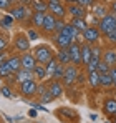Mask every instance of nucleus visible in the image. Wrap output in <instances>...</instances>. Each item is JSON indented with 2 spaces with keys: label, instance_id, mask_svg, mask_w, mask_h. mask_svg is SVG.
I'll return each mask as SVG.
<instances>
[{
  "label": "nucleus",
  "instance_id": "f257e3e1",
  "mask_svg": "<svg viewBox=\"0 0 116 123\" xmlns=\"http://www.w3.org/2000/svg\"><path fill=\"white\" fill-rule=\"evenodd\" d=\"M33 55L37 58V63H41V65H46L52 58H55V53H53V50L48 45H38V47H35Z\"/></svg>",
  "mask_w": 116,
  "mask_h": 123
},
{
  "label": "nucleus",
  "instance_id": "f03ea898",
  "mask_svg": "<svg viewBox=\"0 0 116 123\" xmlns=\"http://www.w3.org/2000/svg\"><path fill=\"white\" fill-rule=\"evenodd\" d=\"M98 28H99V32L103 33V35H110V33H113L116 30V17L113 13H108V15H104L103 18H99L98 22Z\"/></svg>",
  "mask_w": 116,
  "mask_h": 123
},
{
  "label": "nucleus",
  "instance_id": "7ed1b4c3",
  "mask_svg": "<svg viewBox=\"0 0 116 123\" xmlns=\"http://www.w3.org/2000/svg\"><path fill=\"white\" fill-rule=\"evenodd\" d=\"M76 77H78V68H76V65H73V63L65 65V73H63V77H61L63 85L71 86L73 83L76 82Z\"/></svg>",
  "mask_w": 116,
  "mask_h": 123
},
{
  "label": "nucleus",
  "instance_id": "20e7f679",
  "mask_svg": "<svg viewBox=\"0 0 116 123\" xmlns=\"http://www.w3.org/2000/svg\"><path fill=\"white\" fill-rule=\"evenodd\" d=\"M48 12L52 15H55L57 18H63L68 12H66V7L61 3V0H48Z\"/></svg>",
  "mask_w": 116,
  "mask_h": 123
},
{
  "label": "nucleus",
  "instance_id": "39448f33",
  "mask_svg": "<svg viewBox=\"0 0 116 123\" xmlns=\"http://www.w3.org/2000/svg\"><path fill=\"white\" fill-rule=\"evenodd\" d=\"M37 88H38V85L35 82V78L20 83V93L23 97H33V95H37Z\"/></svg>",
  "mask_w": 116,
  "mask_h": 123
},
{
  "label": "nucleus",
  "instance_id": "423d86ee",
  "mask_svg": "<svg viewBox=\"0 0 116 123\" xmlns=\"http://www.w3.org/2000/svg\"><path fill=\"white\" fill-rule=\"evenodd\" d=\"M99 37H101V32H99L98 27H88V28L83 32V38H85V42H86L88 45L96 43V42L99 40Z\"/></svg>",
  "mask_w": 116,
  "mask_h": 123
},
{
  "label": "nucleus",
  "instance_id": "0eeeda50",
  "mask_svg": "<svg viewBox=\"0 0 116 123\" xmlns=\"http://www.w3.org/2000/svg\"><path fill=\"white\" fill-rule=\"evenodd\" d=\"M68 52H70V58H71V63L73 65H81V45L73 42L70 47H68Z\"/></svg>",
  "mask_w": 116,
  "mask_h": 123
},
{
  "label": "nucleus",
  "instance_id": "6e6552de",
  "mask_svg": "<svg viewBox=\"0 0 116 123\" xmlns=\"http://www.w3.org/2000/svg\"><path fill=\"white\" fill-rule=\"evenodd\" d=\"M15 48L18 50V52H28L30 50V40H28V37L25 35V33H17L15 35Z\"/></svg>",
  "mask_w": 116,
  "mask_h": 123
},
{
  "label": "nucleus",
  "instance_id": "1a4fd4ad",
  "mask_svg": "<svg viewBox=\"0 0 116 123\" xmlns=\"http://www.w3.org/2000/svg\"><path fill=\"white\" fill-rule=\"evenodd\" d=\"M66 12H68L73 18H85V17H86V8L81 7V5H78L76 2L70 3L68 8H66Z\"/></svg>",
  "mask_w": 116,
  "mask_h": 123
},
{
  "label": "nucleus",
  "instance_id": "9d476101",
  "mask_svg": "<svg viewBox=\"0 0 116 123\" xmlns=\"http://www.w3.org/2000/svg\"><path fill=\"white\" fill-rule=\"evenodd\" d=\"M8 13L13 17V20H25L30 13H28V8L25 5H17V7H12L8 10Z\"/></svg>",
  "mask_w": 116,
  "mask_h": 123
},
{
  "label": "nucleus",
  "instance_id": "9b49d317",
  "mask_svg": "<svg viewBox=\"0 0 116 123\" xmlns=\"http://www.w3.org/2000/svg\"><path fill=\"white\" fill-rule=\"evenodd\" d=\"M20 58H22V68H25V70H32V72H33V68L37 67V58H35L33 53L25 52Z\"/></svg>",
  "mask_w": 116,
  "mask_h": 123
},
{
  "label": "nucleus",
  "instance_id": "f8f14e48",
  "mask_svg": "<svg viewBox=\"0 0 116 123\" xmlns=\"http://www.w3.org/2000/svg\"><path fill=\"white\" fill-rule=\"evenodd\" d=\"M55 23H57V17L52 15V13H46L41 28L45 30V33H52V32H55Z\"/></svg>",
  "mask_w": 116,
  "mask_h": 123
},
{
  "label": "nucleus",
  "instance_id": "ddd939ff",
  "mask_svg": "<svg viewBox=\"0 0 116 123\" xmlns=\"http://www.w3.org/2000/svg\"><path fill=\"white\" fill-rule=\"evenodd\" d=\"M7 67H8V70L12 72V73H17L22 70V58H20L18 55H13V57H10V58H7Z\"/></svg>",
  "mask_w": 116,
  "mask_h": 123
},
{
  "label": "nucleus",
  "instance_id": "4468645a",
  "mask_svg": "<svg viewBox=\"0 0 116 123\" xmlns=\"http://www.w3.org/2000/svg\"><path fill=\"white\" fill-rule=\"evenodd\" d=\"M32 78H35V75H33L32 70H25V68H22L20 72L15 73V82H17V83H23V82H27V80H32Z\"/></svg>",
  "mask_w": 116,
  "mask_h": 123
},
{
  "label": "nucleus",
  "instance_id": "2eb2a0df",
  "mask_svg": "<svg viewBox=\"0 0 116 123\" xmlns=\"http://www.w3.org/2000/svg\"><path fill=\"white\" fill-rule=\"evenodd\" d=\"M57 115H60L65 122H70L71 118H75V120H78V115L75 110H71V108H60L57 111Z\"/></svg>",
  "mask_w": 116,
  "mask_h": 123
},
{
  "label": "nucleus",
  "instance_id": "dca6fc26",
  "mask_svg": "<svg viewBox=\"0 0 116 123\" xmlns=\"http://www.w3.org/2000/svg\"><path fill=\"white\" fill-rule=\"evenodd\" d=\"M57 60H58V63H61V65H70V63H71V58H70V52H68V48H58Z\"/></svg>",
  "mask_w": 116,
  "mask_h": 123
},
{
  "label": "nucleus",
  "instance_id": "f3484780",
  "mask_svg": "<svg viewBox=\"0 0 116 123\" xmlns=\"http://www.w3.org/2000/svg\"><path fill=\"white\" fill-rule=\"evenodd\" d=\"M48 92L52 93L53 98H58V97H61V93H63V85L58 82V80H53V82L50 83V86H48Z\"/></svg>",
  "mask_w": 116,
  "mask_h": 123
},
{
  "label": "nucleus",
  "instance_id": "a211bd4d",
  "mask_svg": "<svg viewBox=\"0 0 116 123\" xmlns=\"http://www.w3.org/2000/svg\"><path fill=\"white\" fill-rule=\"evenodd\" d=\"M55 43L58 45V48H68L73 40L70 38V37H66V35H63V33H58L57 37H55Z\"/></svg>",
  "mask_w": 116,
  "mask_h": 123
},
{
  "label": "nucleus",
  "instance_id": "6ab92c4d",
  "mask_svg": "<svg viewBox=\"0 0 116 123\" xmlns=\"http://www.w3.org/2000/svg\"><path fill=\"white\" fill-rule=\"evenodd\" d=\"M37 95H40V102L41 103H50L53 100L52 93H50L48 88H45V86H38V88H37Z\"/></svg>",
  "mask_w": 116,
  "mask_h": 123
},
{
  "label": "nucleus",
  "instance_id": "aec40b11",
  "mask_svg": "<svg viewBox=\"0 0 116 123\" xmlns=\"http://www.w3.org/2000/svg\"><path fill=\"white\" fill-rule=\"evenodd\" d=\"M101 60L106 62L110 67H116V52L115 50H106V52L101 55Z\"/></svg>",
  "mask_w": 116,
  "mask_h": 123
},
{
  "label": "nucleus",
  "instance_id": "412c9836",
  "mask_svg": "<svg viewBox=\"0 0 116 123\" xmlns=\"http://www.w3.org/2000/svg\"><path fill=\"white\" fill-rule=\"evenodd\" d=\"M90 60H91V47L88 43H83L81 45V63L88 65Z\"/></svg>",
  "mask_w": 116,
  "mask_h": 123
},
{
  "label": "nucleus",
  "instance_id": "4be33fe9",
  "mask_svg": "<svg viewBox=\"0 0 116 123\" xmlns=\"http://www.w3.org/2000/svg\"><path fill=\"white\" fill-rule=\"evenodd\" d=\"M91 8H93V15L95 17H99V18H103L104 15H108V8L104 7V5H101V3H93L91 5Z\"/></svg>",
  "mask_w": 116,
  "mask_h": 123
},
{
  "label": "nucleus",
  "instance_id": "5701e85b",
  "mask_svg": "<svg viewBox=\"0 0 116 123\" xmlns=\"http://www.w3.org/2000/svg\"><path fill=\"white\" fill-rule=\"evenodd\" d=\"M45 12H33V15H32V23H33V27L35 28H41V25H43V20H45Z\"/></svg>",
  "mask_w": 116,
  "mask_h": 123
},
{
  "label": "nucleus",
  "instance_id": "b1692460",
  "mask_svg": "<svg viewBox=\"0 0 116 123\" xmlns=\"http://www.w3.org/2000/svg\"><path fill=\"white\" fill-rule=\"evenodd\" d=\"M33 75L37 80H45L46 78V67L41 63H37V67L33 68Z\"/></svg>",
  "mask_w": 116,
  "mask_h": 123
},
{
  "label": "nucleus",
  "instance_id": "393cba45",
  "mask_svg": "<svg viewBox=\"0 0 116 123\" xmlns=\"http://www.w3.org/2000/svg\"><path fill=\"white\" fill-rule=\"evenodd\" d=\"M71 25L76 28L78 32H81V33L90 27V25H88V22L85 20V18H71Z\"/></svg>",
  "mask_w": 116,
  "mask_h": 123
},
{
  "label": "nucleus",
  "instance_id": "a878e982",
  "mask_svg": "<svg viewBox=\"0 0 116 123\" xmlns=\"http://www.w3.org/2000/svg\"><path fill=\"white\" fill-rule=\"evenodd\" d=\"M88 83H90L91 88H98L99 86V73H98V70L88 72Z\"/></svg>",
  "mask_w": 116,
  "mask_h": 123
},
{
  "label": "nucleus",
  "instance_id": "bb28decb",
  "mask_svg": "<svg viewBox=\"0 0 116 123\" xmlns=\"http://www.w3.org/2000/svg\"><path fill=\"white\" fill-rule=\"evenodd\" d=\"M32 8L35 10V12H48V3L45 2V0H33L32 2Z\"/></svg>",
  "mask_w": 116,
  "mask_h": 123
},
{
  "label": "nucleus",
  "instance_id": "cd10ccee",
  "mask_svg": "<svg viewBox=\"0 0 116 123\" xmlns=\"http://www.w3.org/2000/svg\"><path fill=\"white\" fill-rule=\"evenodd\" d=\"M104 111L108 115H115L116 113V98H108L104 102Z\"/></svg>",
  "mask_w": 116,
  "mask_h": 123
},
{
  "label": "nucleus",
  "instance_id": "c85d7f7f",
  "mask_svg": "<svg viewBox=\"0 0 116 123\" xmlns=\"http://www.w3.org/2000/svg\"><path fill=\"white\" fill-rule=\"evenodd\" d=\"M99 85L101 86H113V77L110 73H99Z\"/></svg>",
  "mask_w": 116,
  "mask_h": 123
},
{
  "label": "nucleus",
  "instance_id": "c756f323",
  "mask_svg": "<svg viewBox=\"0 0 116 123\" xmlns=\"http://www.w3.org/2000/svg\"><path fill=\"white\" fill-rule=\"evenodd\" d=\"M57 63H58V60L57 58H52V60L48 62L45 67H46V77L48 78H52L53 77V72H55V67H57Z\"/></svg>",
  "mask_w": 116,
  "mask_h": 123
},
{
  "label": "nucleus",
  "instance_id": "7c9ffc66",
  "mask_svg": "<svg viewBox=\"0 0 116 123\" xmlns=\"http://www.w3.org/2000/svg\"><path fill=\"white\" fill-rule=\"evenodd\" d=\"M63 73H65V65H61V63H57V67H55V72H53V80H61V77H63Z\"/></svg>",
  "mask_w": 116,
  "mask_h": 123
},
{
  "label": "nucleus",
  "instance_id": "2f4dec72",
  "mask_svg": "<svg viewBox=\"0 0 116 123\" xmlns=\"http://www.w3.org/2000/svg\"><path fill=\"white\" fill-rule=\"evenodd\" d=\"M12 22H13V17H12V15H5V17H2V20H0V27H2V28H10V27H12Z\"/></svg>",
  "mask_w": 116,
  "mask_h": 123
},
{
  "label": "nucleus",
  "instance_id": "473e14b6",
  "mask_svg": "<svg viewBox=\"0 0 116 123\" xmlns=\"http://www.w3.org/2000/svg\"><path fill=\"white\" fill-rule=\"evenodd\" d=\"M110 70H111V67L106 62L99 60V63H98V73H110Z\"/></svg>",
  "mask_w": 116,
  "mask_h": 123
},
{
  "label": "nucleus",
  "instance_id": "72a5a7b5",
  "mask_svg": "<svg viewBox=\"0 0 116 123\" xmlns=\"http://www.w3.org/2000/svg\"><path fill=\"white\" fill-rule=\"evenodd\" d=\"M98 63H99V58H93L91 57V60L88 62V72H95V70H98Z\"/></svg>",
  "mask_w": 116,
  "mask_h": 123
},
{
  "label": "nucleus",
  "instance_id": "f704fd0d",
  "mask_svg": "<svg viewBox=\"0 0 116 123\" xmlns=\"http://www.w3.org/2000/svg\"><path fill=\"white\" fill-rule=\"evenodd\" d=\"M8 75H12V72L8 70L7 63H2V65H0V77H2V78H7Z\"/></svg>",
  "mask_w": 116,
  "mask_h": 123
},
{
  "label": "nucleus",
  "instance_id": "c9c22d12",
  "mask_svg": "<svg viewBox=\"0 0 116 123\" xmlns=\"http://www.w3.org/2000/svg\"><path fill=\"white\" fill-rule=\"evenodd\" d=\"M101 55L103 53H101V48L99 47H91V57L93 58H99L101 60Z\"/></svg>",
  "mask_w": 116,
  "mask_h": 123
},
{
  "label": "nucleus",
  "instance_id": "e433bc0d",
  "mask_svg": "<svg viewBox=\"0 0 116 123\" xmlns=\"http://www.w3.org/2000/svg\"><path fill=\"white\" fill-rule=\"evenodd\" d=\"M66 23L63 22V18H57V23H55V32L57 33H60L61 30H63V27H65Z\"/></svg>",
  "mask_w": 116,
  "mask_h": 123
},
{
  "label": "nucleus",
  "instance_id": "4c0bfd02",
  "mask_svg": "<svg viewBox=\"0 0 116 123\" xmlns=\"http://www.w3.org/2000/svg\"><path fill=\"white\" fill-rule=\"evenodd\" d=\"M27 37H28V40H37V38H38V32L33 30V28H30V30L27 32Z\"/></svg>",
  "mask_w": 116,
  "mask_h": 123
},
{
  "label": "nucleus",
  "instance_id": "58836bf2",
  "mask_svg": "<svg viewBox=\"0 0 116 123\" xmlns=\"http://www.w3.org/2000/svg\"><path fill=\"white\" fill-rule=\"evenodd\" d=\"M76 3L81 5V7H85V8H88V7H91L95 3V0H76Z\"/></svg>",
  "mask_w": 116,
  "mask_h": 123
},
{
  "label": "nucleus",
  "instance_id": "ea45409f",
  "mask_svg": "<svg viewBox=\"0 0 116 123\" xmlns=\"http://www.w3.org/2000/svg\"><path fill=\"white\" fill-rule=\"evenodd\" d=\"M12 2L10 0H0V10H10Z\"/></svg>",
  "mask_w": 116,
  "mask_h": 123
},
{
  "label": "nucleus",
  "instance_id": "a19ab883",
  "mask_svg": "<svg viewBox=\"0 0 116 123\" xmlns=\"http://www.w3.org/2000/svg\"><path fill=\"white\" fill-rule=\"evenodd\" d=\"M0 92H2V95H3V97H7V98H10V97H12V92H10V88H8V86H2V88H0Z\"/></svg>",
  "mask_w": 116,
  "mask_h": 123
},
{
  "label": "nucleus",
  "instance_id": "79ce46f5",
  "mask_svg": "<svg viewBox=\"0 0 116 123\" xmlns=\"http://www.w3.org/2000/svg\"><path fill=\"white\" fill-rule=\"evenodd\" d=\"M110 75L113 77V86H116V67H113V68L110 70Z\"/></svg>",
  "mask_w": 116,
  "mask_h": 123
},
{
  "label": "nucleus",
  "instance_id": "37998d69",
  "mask_svg": "<svg viewBox=\"0 0 116 123\" xmlns=\"http://www.w3.org/2000/svg\"><path fill=\"white\" fill-rule=\"evenodd\" d=\"M5 47H7V40H5L3 37H0V52H3Z\"/></svg>",
  "mask_w": 116,
  "mask_h": 123
},
{
  "label": "nucleus",
  "instance_id": "c03bdc74",
  "mask_svg": "<svg viewBox=\"0 0 116 123\" xmlns=\"http://www.w3.org/2000/svg\"><path fill=\"white\" fill-rule=\"evenodd\" d=\"M108 38H110V42H115V43H116V30L113 32V33H110V35H108Z\"/></svg>",
  "mask_w": 116,
  "mask_h": 123
},
{
  "label": "nucleus",
  "instance_id": "a18cd8bd",
  "mask_svg": "<svg viewBox=\"0 0 116 123\" xmlns=\"http://www.w3.org/2000/svg\"><path fill=\"white\" fill-rule=\"evenodd\" d=\"M111 12H113V15L116 17V0H113V2H111Z\"/></svg>",
  "mask_w": 116,
  "mask_h": 123
},
{
  "label": "nucleus",
  "instance_id": "49530a36",
  "mask_svg": "<svg viewBox=\"0 0 116 123\" xmlns=\"http://www.w3.org/2000/svg\"><path fill=\"white\" fill-rule=\"evenodd\" d=\"M5 62H7V55L0 52V65H2V63H5Z\"/></svg>",
  "mask_w": 116,
  "mask_h": 123
},
{
  "label": "nucleus",
  "instance_id": "de8ad7c7",
  "mask_svg": "<svg viewBox=\"0 0 116 123\" xmlns=\"http://www.w3.org/2000/svg\"><path fill=\"white\" fill-rule=\"evenodd\" d=\"M28 117H32V118H35V117H37V110H35V108H32V110L28 111Z\"/></svg>",
  "mask_w": 116,
  "mask_h": 123
},
{
  "label": "nucleus",
  "instance_id": "09e8293b",
  "mask_svg": "<svg viewBox=\"0 0 116 123\" xmlns=\"http://www.w3.org/2000/svg\"><path fill=\"white\" fill-rule=\"evenodd\" d=\"M76 82L78 83H83V82H85V77H83V75H78V77H76Z\"/></svg>",
  "mask_w": 116,
  "mask_h": 123
},
{
  "label": "nucleus",
  "instance_id": "8fccbe9b",
  "mask_svg": "<svg viewBox=\"0 0 116 123\" xmlns=\"http://www.w3.org/2000/svg\"><path fill=\"white\" fill-rule=\"evenodd\" d=\"M66 2H68V3H73V2H76V0H66Z\"/></svg>",
  "mask_w": 116,
  "mask_h": 123
},
{
  "label": "nucleus",
  "instance_id": "3c124183",
  "mask_svg": "<svg viewBox=\"0 0 116 123\" xmlns=\"http://www.w3.org/2000/svg\"><path fill=\"white\" fill-rule=\"evenodd\" d=\"M0 78H2V77H0ZM0 83H2V80H0Z\"/></svg>",
  "mask_w": 116,
  "mask_h": 123
},
{
  "label": "nucleus",
  "instance_id": "603ef678",
  "mask_svg": "<svg viewBox=\"0 0 116 123\" xmlns=\"http://www.w3.org/2000/svg\"><path fill=\"white\" fill-rule=\"evenodd\" d=\"M115 123H116V118H115Z\"/></svg>",
  "mask_w": 116,
  "mask_h": 123
},
{
  "label": "nucleus",
  "instance_id": "864d4df0",
  "mask_svg": "<svg viewBox=\"0 0 116 123\" xmlns=\"http://www.w3.org/2000/svg\"><path fill=\"white\" fill-rule=\"evenodd\" d=\"M106 123H110V122H106Z\"/></svg>",
  "mask_w": 116,
  "mask_h": 123
},
{
  "label": "nucleus",
  "instance_id": "5fc2aeb1",
  "mask_svg": "<svg viewBox=\"0 0 116 123\" xmlns=\"http://www.w3.org/2000/svg\"><path fill=\"white\" fill-rule=\"evenodd\" d=\"M115 117H116V113H115Z\"/></svg>",
  "mask_w": 116,
  "mask_h": 123
}]
</instances>
